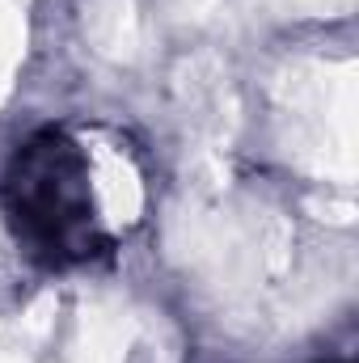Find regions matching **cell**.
<instances>
[{"instance_id":"6da1fadb","label":"cell","mask_w":359,"mask_h":363,"mask_svg":"<svg viewBox=\"0 0 359 363\" xmlns=\"http://www.w3.org/2000/svg\"><path fill=\"white\" fill-rule=\"evenodd\" d=\"M4 216L26 258L47 271L81 267L110 245L93 203L89 157L64 127H43L13 152Z\"/></svg>"}]
</instances>
